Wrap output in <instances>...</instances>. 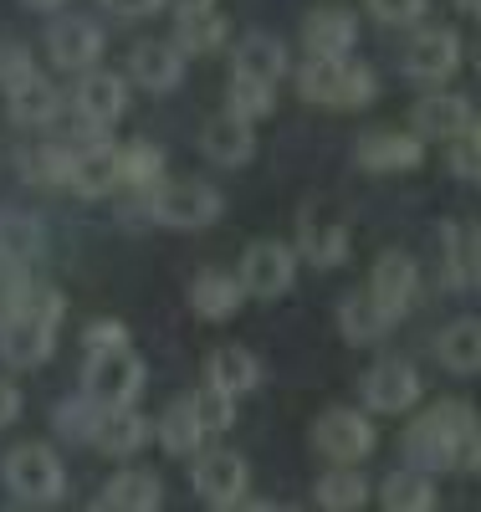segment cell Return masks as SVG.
<instances>
[{"label":"cell","instance_id":"37","mask_svg":"<svg viewBox=\"0 0 481 512\" xmlns=\"http://www.w3.org/2000/svg\"><path fill=\"white\" fill-rule=\"evenodd\" d=\"M118 169H123V185L154 190L164 175V149L159 144H128V149H118Z\"/></svg>","mask_w":481,"mask_h":512},{"label":"cell","instance_id":"21","mask_svg":"<svg viewBox=\"0 0 481 512\" xmlns=\"http://www.w3.org/2000/svg\"><path fill=\"white\" fill-rule=\"evenodd\" d=\"M226 36H231V21L215 6L210 11H180V16H174V41H169V47L180 57H210V52L226 47Z\"/></svg>","mask_w":481,"mask_h":512},{"label":"cell","instance_id":"33","mask_svg":"<svg viewBox=\"0 0 481 512\" xmlns=\"http://www.w3.org/2000/svg\"><path fill=\"white\" fill-rule=\"evenodd\" d=\"M302 256H308L313 267H343L348 262V231L338 221L308 216L302 221Z\"/></svg>","mask_w":481,"mask_h":512},{"label":"cell","instance_id":"8","mask_svg":"<svg viewBox=\"0 0 481 512\" xmlns=\"http://www.w3.org/2000/svg\"><path fill=\"white\" fill-rule=\"evenodd\" d=\"M364 405L374 410V415H405L415 400H420V390H425V379H420V369L410 364V359H379L369 374H364Z\"/></svg>","mask_w":481,"mask_h":512},{"label":"cell","instance_id":"27","mask_svg":"<svg viewBox=\"0 0 481 512\" xmlns=\"http://www.w3.org/2000/svg\"><path fill=\"white\" fill-rule=\"evenodd\" d=\"M338 328L354 349H364V344H374V338H384L389 328H395V318H389L369 292H348L338 303Z\"/></svg>","mask_w":481,"mask_h":512},{"label":"cell","instance_id":"48","mask_svg":"<svg viewBox=\"0 0 481 512\" xmlns=\"http://www.w3.org/2000/svg\"><path fill=\"white\" fill-rule=\"evenodd\" d=\"M215 0H174V11H210Z\"/></svg>","mask_w":481,"mask_h":512},{"label":"cell","instance_id":"12","mask_svg":"<svg viewBox=\"0 0 481 512\" xmlns=\"http://www.w3.org/2000/svg\"><path fill=\"white\" fill-rule=\"evenodd\" d=\"M57 349V323L36 318V313H16L6 328H0V359L11 369H36L47 364Z\"/></svg>","mask_w":481,"mask_h":512},{"label":"cell","instance_id":"52","mask_svg":"<svg viewBox=\"0 0 481 512\" xmlns=\"http://www.w3.org/2000/svg\"><path fill=\"white\" fill-rule=\"evenodd\" d=\"M456 6H461V11H481V0H456Z\"/></svg>","mask_w":481,"mask_h":512},{"label":"cell","instance_id":"38","mask_svg":"<svg viewBox=\"0 0 481 512\" xmlns=\"http://www.w3.org/2000/svg\"><path fill=\"white\" fill-rule=\"evenodd\" d=\"M98 410H103V405H93L87 395H72V400H62V405L52 410L57 436H62V441H72V446H87V441H93V425H98Z\"/></svg>","mask_w":481,"mask_h":512},{"label":"cell","instance_id":"4","mask_svg":"<svg viewBox=\"0 0 481 512\" xmlns=\"http://www.w3.org/2000/svg\"><path fill=\"white\" fill-rule=\"evenodd\" d=\"M144 359L134 349H108V354H87L82 374V395L93 405H134L144 390Z\"/></svg>","mask_w":481,"mask_h":512},{"label":"cell","instance_id":"35","mask_svg":"<svg viewBox=\"0 0 481 512\" xmlns=\"http://www.w3.org/2000/svg\"><path fill=\"white\" fill-rule=\"evenodd\" d=\"M190 400V415H195V425L205 436H221V431H231L236 425V395H226V390H215V384L205 379L195 395H185Z\"/></svg>","mask_w":481,"mask_h":512},{"label":"cell","instance_id":"41","mask_svg":"<svg viewBox=\"0 0 481 512\" xmlns=\"http://www.w3.org/2000/svg\"><path fill=\"white\" fill-rule=\"evenodd\" d=\"M26 292H31V277H26L21 267L0 262V328H6V323L26 308Z\"/></svg>","mask_w":481,"mask_h":512},{"label":"cell","instance_id":"3","mask_svg":"<svg viewBox=\"0 0 481 512\" xmlns=\"http://www.w3.org/2000/svg\"><path fill=\"white\" fill-rule=\"evenodd\" d=\"M149 221L174 226V231H200L221 221V195L200 180H159L149 190Z\"/></svg>","mask_w":481,"mask_h":512},{"label":"cell","instance_id":"13","mask_svg":"<svg viewBox=\"0 0 481 512\" xmlns=\"http://www.w3.org/2000/svg\"><path fill=\"white\" fill-rule=\"evenodd\" d=\"M461 67V36L451 26H425L405 47V72L415 82H446Z\"/></svg>","mask_w":481,"mask_h":512},{"label":"cell","instance_id":"24","mask_svg":"<svg viewBox=\"0 0 481 512\" xmlns=\"http://www.w3.org/2000/svg\"><path fill=\"white\" fill-rule=\"evenodd\" d=\"M241 303H246V292H241V282L231 277V272H200L195 282H190V308L200 313V318H210V323H226V318H236L241 313Z\"/></svg>","mask_w":481,"mask_h":512},{"label":"cell","instance_id":"30","mask_svg":"<svg viewBox=\"0 0 481 512\" xmlns=\"http://www.w3.org/2000/svg\"><path fill=\"white\" fill-rule=\"evenodd\" d=\"M379 502L384 512H435V482L430 472H415V466H400V472H389L384 487H379Z\"/></svg>","mask_w":481,"mask_h":512},{"label":"cell","instance_id":"45","mask_svg":"<svg viewBox=\"0 0 481 512\" xmlns=\"http://www.w3.org/2000/svg\"><path fill=\"white\" fill-rule=\"evenodd\" d=\"M369 11L384 26H410V21L425 16V0H369Z\"/></svg>","mask_w":481,"mask_h":512},{"label":"cell","instance_id":"1","mask_svg":"<svg viewBox=\"0 0 481 512\" xmlns=\"http://www.w3.org/2000/svg\"><path fill=\"white\" fill-rule=\"evenodd\" d=\"M405 461L415 472H476L481 466V436H476V410L471 405H456V400H441L435 410H425L420 420H410L405 431Z\"/></svg>","mask_w":481,"mask_h":512},{"label":"cell","instance_id":"23","mask_svg":"<svg viewBox=\"0 0 481 512\" xmlns=\"http://www.w3.org/2000/svg\"><path fill=\"white\" fill-rule=\"evenodd\" d=\"M41 251H47V231L26 210H0V262L6 267H36Z\"/></svg>","mask_w":481,"mask_h":512},{"label":"cell","instance_id":"22","mask_svg":"<svg viewBox=\"0 0 481 512\" xmlns=\"http://www.w3.org/2000/svg\"><path fill=\"white\" fill-rule=\"evenodd\" d=\"M128 77L149 93H169L174 82L185 77V57L174 52L169 41H139V47L128 52Z\"/></svg>","mask_w":481,"mask_h":512},{"label":"cell","instance_id":"5","mask_svg":"<svg viewBox=\"0 0 481 512\" xmlns=\"http://www.w3.org/2000/svg\"><path fill=\"white\" fill-rule=\"evenodd\" d=\"M379 446V431L364 410H323L313 420V451L333 466H354Z\"/></svg>","mask_w":481,"mask_h":512},{"label":"cell","instance_id":"36","mask_svg":"<svg viewBox=\"0 0 481 512\" xmlns=\"http://www.w3.org/2000/svg\"><path fill=\"white\" fill-rule=\"evenodd\" d=\"M16 164H21V175L31 185H67L72 149H62V144H31V149H21Z\"/></svg>","mask_w":481,"mask_h":512},{"label":"cell","instance_id":"11","mask_svg":"<svg viewBox=\"0 0 481 512\" xmlns=\"http://www.w3.org/2000/svg\"><path fill=\"white\" fill-rule=\"evenodd\" d=\"M415 292H420L415 262H410L405 251H384L379 262H374V272H369V297L400 323V318L410 313V303H415Z\"/></svg>","mask_w":481,"mask_h":512},{"label":"cell","instance_id":"34","mask_svg":"<svg viewBox=\"0 0 481 512\" xmlns=\"http://www.w3.org/2000/svg\"><path fill=\"white\" fill-rule=\"evenodd\" d=\"M200 441H205V431H200L195 415H190V400H174L159 415V446L169 456H200Z\"/></svg>","mask_w":481,"mask_h":512},{"label":"cell","instance_id":"20","mask_svg":"<svg viewBox=\"0 0 481 512\" xmlns=\"http://www.w3.org/2000/svg\"><path fill=\"white\" fill-rule=\"evenodd\" d=\"M354 41H359L354 11L323 6V11H308V21H302V47H308L313 57H348Z\"/></svg>","mask_w":481,"mask_h":512},{"label":"cell","instance_id":"28","mask_svg":"<svg viewBox=\"0 0 481 512\" xmlns=\"http://www.w3.org/2000/svg\"><path fill=\"white\" fill-rule=\"evenodd\" d=\"M200 149H205V159H215V164H231V169H236V164H246V159H251L256 134H251V123H241V118L221 113V118H210V123H205Z\"/></svg>","mask_w":481,"mask_h":512},{"label":"cell","instance_id":"39","mask_svg":"<svg viewBox=\"0 0 481 512\" xmlns=\"http://www.w3.org/2000/svg\"><path fill=\"white\" fill-rule=\"evenodd\" d=\"M446 282L476 287V226H446Z\"/></svg>","mask_w":481,"mask_h":512},{"label":"cell","instance_id":"47","mask_svg":"<svg viewBox=\"0 0 481 512\" xmlns=\"http://www.w3.org/2000/svg\"><path fill=\"white\" fill-rule=\"evenodd\" d=\"M16 415H21V390L0 379V425H16Z\"/></svg>","mask_w":481,"mask_h":512},{"label":"cell","instance_id":"50","mask_svg":"<svg viewBox=\"0 0 481 512\" xmlns=\"http://www.w3.org/2000/svg\"><path fill=\"white\" fill-rule=\"evenodd\" d=\"M31 11H57V6H67V0H26Z\"/></svg>","mask_w":481,"mask_h":512},{"label":"cell","instance_id":"16","mask_svg":"<svg viewBox=\"0 0 481 512\" xmlns=\"http://www.w3.org/2000/svg\"><path fill=\"white\" fill-rule=\"evenodd\" d=\"M67 185H72L82 200L113 195V190L123 185V169H118V144L93 139L87 149H77V154H72V169H67Z\"/></svg>","mask_w":481,"mask_h":512},{"label":"cell","instance_id":"26","mask_svg":"<svg viewBox=\"0 0 481 512\" xmlns=\"http://www.w3.org/2000/svg\"><path fill=\"white\" fill-rule=\"evenodd\" d=\"M159 502H164L159 477L134 466V472H118V477L103 487V507H98V512H159Z\"/></svg>","mask_w":481,"mask_h":512},{"label":"cell","instance_id":"31","mask_svg":"<svg viewBox=\"0 0 481 512\" xmlns=\"http://www.w3.org/2000/svg\"><path fill=\"white\" fill-rule=\"evenodd\" d=\"M435 359H441L451 374H476L481 369V323L461 318V323L441 328V338H435Z\"/></svg>","mask_w":481,"mask_h":512},{"label":"cell","instance_id":"14","mask_svg":"<svg viewBox=\"0 0 481 512\" xmlns=\"http://www.w3.org/2000/svg\"><path fill=\"white\" fill-rule=\"evenodd\" d=\"M410 123H415V139H420V144H425V139L451 144V139H461V134H471V128H476V113H471V103L456 98V93H425V98L410 108Z\"/></svg>","mask_w":481,"mask_h":512},{"label":"cell","instance_id":"10","mask_svg":"<svg viewBox=\"0 0 481 512\" xmlns=\"http://www.w3.org/2000/svg\"><path fill=\"white\" fill-rule=\"evenodd\" d=\"M354 159L369 175H405V169H415L425 159V144L415 134H400V128H369L354 144Z\"/></svg>","mask_w":481,"mask_h":512},{"label":"cell","instance_id":"49","mask_svg":"<svg viewBox=\"0 0 481 512\" xmlns=\"http://www.w3.org/2000/svg\"><path fill=\"white\" fill-rule=\"evenodd\" d=\"M215 512H256V502H241V497H236V502H221Z\"/></svg>","mask_w":481,"mask_h":512},{"label":"cell","instance_id":"6","mask_svg":"<svg viewBox=\"0 0 481 512\" xmlns=\"http://www.w3.org/2000/svg\"><path fill=\"white\" fill-rule=\"evenodd\" d=\"M6 487L21 497V502H57L67 492V472L52 446L41 441H26L6 456Z\"/></svg>","mask_w":481,"mask_h":512},{"label":"cell","instance_id":"40","mask_svg":"<svg viewBox=\"0 0 481 512\" xmlns=\"http://www.w3.org/2000/svg\"><path fill=\"white\" fill-rule=\"evenodd\" d=\"M272 108H277V93H272V88L246 82V77H231V98H226V113H231V118H241V123L256 128V118H267Z\"/></svg>","mask_w":481,"mask_h":512},{"label":"cell","instance_id":"2","mask_svg":"<svg viewBox=\"0 0 481 512\" xmlns=\"http://www.w3.org/2000/svg\"><path fill=\"white\" fill-rule=\"evenodd\" d=\"M297 88L318 108H369L379 98V77L354 57H308V67L297 72Z\"/></svg>","mask_w":481,"mask_h":512},{"label":"cell","instance_id":"42","mask_svg":"<svg viewBox=\"0 0 481 512\" xmlns=\"http://www.w3.org/2000/svg\"><path fill=\"white\" fill-rule=\"evenodd\" d=\"M446 169H451L456 180H466V185L481 180V144H476V128H471V134H461V139H451Z\"/></svg>","mask_w":481,"mask_h":512},{"label":"cell","instance_id":"46","mask_svg":"<svg viewBox=\"0 0 481 512\" xmlns=\"http://www.w3.org/2000/svg\"><path fill=\"white\" fill-rule=\"evenodd\" d=\"M103 6H108L113 16H123V21H134V16H154L164 0H103Z\"/></svg>","mask_w":481,"mask_h":512},{"label":"cell","instance_id":"32","mask_svg":"<svg viewBox=\"0 0 481 512\" xmlns=\"http://www.w3.org/2000/svg\"><path fill=\"white\" fill-rule=\"evenodd\" d=\"M369 502V477L359 466H333L318 477V507L323 512H359Z\"/></svg>","mask_w":481,"mask_h":512},{"label":"cell","instance_id":"18","mask_svg":"<svg viewBox=\"0 0 481 512\" xmlns=\"http://www.w3.org/2000/svg\"><path fill=\"white\" fill-rule=\"evenodd\" d=\"M195 492L210 502V507H221V502H236L246 492V461L236 451H205L195 456V472H190Z\"/></svg>","mask_w":481,"mask_h":512},{"label":"cell","instance_id":"43","mask_svg":"<svg viewBox=\"0 0 481 512\" xmlns=\"http://www.w3.org/2000/svg\"><path fill=\"white\" fill-rule=\"evenodd\" d=\"M26 77H36V62H31V52L21 47V41H0V88H21Z\"/></svg>","mask_w":481,"mask_h":512},{"label":"cell","instance_id":"17","mask_svg":"<svg viewBox=\"0 0 481 512\" xmlns=\"http://www.w3.org/2000/svg\"><path fill=\"white\" fill-rule=\"evenodd\" d=\"M154 436V420H144L134 405H103L93 425V446L103 456H139Z\"/></svg>","mask_w":481,"mask_h":512},{"label":"cell","instance_id":"15","mask_svg":"<svg viewBox=\"0 0 481 512\" xmlns=\"http://www.w3.org/2000/svg\"><path fill=\"white\" fill-rule=\"evenodd\" d=\"M47 52L62 72H93L98 57H103V31L82 16H62L47 31Z\"/></svg>","mask_w":481,"mask_h":512},{"label":"cell","instance_id":"7","mask_svg":"<svg viewBox=\"0 0 481 512\" xmlns=\"http://www.w3.org/2000/svg\"><path fill=\"white\" fill-rule=\"evenodd\" d=\"M128 108V82L118 72H82V82L72 88V113H77V128L82 134H103L108 123H118Z\"/></svg>","mask_w":481,"mask_h":512},{"label":"cell","instance_id":"19","mask_svg":"<svg viewBox=\"0 0 481 512\" xmlns=\"http://www.w3.org/2000/svg\"><path fill=\"white\" fill-rule=\"evenodd\" d=\"M231 67L236 77L246 82H261V88H277V77L287 72V47L272 36V31H251L236 41V52H231Z\"/></svg>","mask_w":481,"mask_h":512},{"label":"cell","instance_id":"29","mask_svg":"<svg viewBox=\"0 0 481 512\" xmlns=\"http://www.w3.org/2000/svg\"><path fill=\"white\" fill-rule=\"evenodd\" d=\"M205 379L215 384V390H226V395H246V390H256V384H261V364H256L251 349L226 344V349H215L205 359Z\"/></svg>","mask_w":481,"mask_h":512},{"label":"cell","instance_id":"51","mask_svg":"<svg viewBox=\"0 0 481 512\" xmlns=\"http://www.w3.org/2000/svg\"><path fill=\"white\" fill-rule=\"evenodd\" d=\"M256 512H297V507H282V502H261Z\"/></svg>","mask_w":481,"mask_h":512},{"label":"cell","instance_id":"9","mask_svg":"<svg viewBox=\"0 0 481 512\" xmlns=\"http://www.w3.org/2000/svg\"><path fill=\"white\" fill-rule=\"evenodd\" d=\"M292 272H297L292 246H282V241H256V246H246V256H241L236 282H241L246 297H282V292L292 287Z\"/></svg>","mask_w":481,"mask_h":512},{"label":"cell","instance_id":"44","mask_svg":"<svg viewBox=\"0 0 481 512\" xmlns=\"http://www.w3.org/2000/svg\"><path fill=\"white\" fill-rule=\"evenodd\" d=\"M123 338H128V328L118 318H98V323H87L82 344H87V354H108V349H128Z\"/></svg>","mask_w":481,"mask_h":512},{"label":"cell","instance_id":"25","mask_svg":"<svg viewBox=\"0 0 481 512\" xmlns=\"http://www.w3.org/2000/svg\"><path fill=\"white\" fill-rule=\"evenodd\" d=\"M6 108H11V123H21V128H47L62 113V88H52V77L36 72L21 88L6 93Z\"/></svg>","mask_w":481,"mask_h":512}]
</instances>
